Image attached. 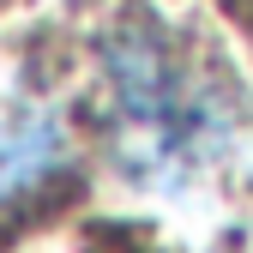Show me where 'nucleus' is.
Returning <instances> with one entry per match:
<instances>
[{"label":"nucleus","mask_w":253,"mask_h":253,"mask_svg":"<svg viewBox=\"0 0 253 253\" xmlns=\"http://www.w3.org/2000/svg\"><path fill=\"white\" fill-rule=\"evenodd\" d=\"M103 103L121 157L151 169H175L211 151L229 126V84L151 12H133L109 30Z\"/></svg>","instance_id":"nucleus-1"},{"label":"nucleus","mask_w":253,"mask_h":253,"mask_svg":"<svg viewBox=\"0 0 253 253\" xmlns=\"http://www.w3.org/2000/svg\"><path fill=\"white\" fill-rule=\"evenodd\" d=\"M73 181V133L42 103H0V235L48 211Z\"/></svg>","instance_id":"nucleus-2"}]
</instances>
